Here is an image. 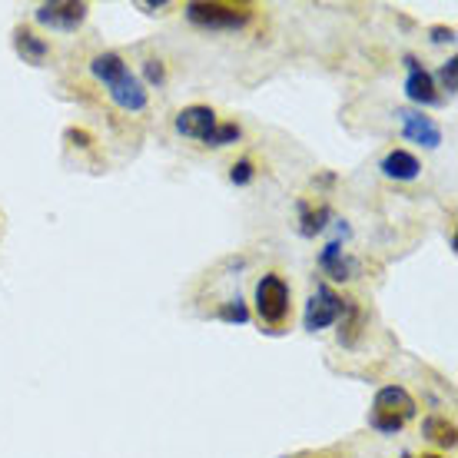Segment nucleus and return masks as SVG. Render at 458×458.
<instances>
[{"label":"nucleus","mask_w":458,"mask_h":458,"mask_svg":"<svg viewBox=\"0 0 458 458\" xmlns=\"http://www.w3.org/2000/svg\"><path fill=\"white\" fill-rule=\"evenodd\" d=\"M67 140L73 143V147H90V133L87 130H67Z\"/></svg>","instance_id":"obj_22"},{"label":"nucleus","mask_w":458,"mask_h":458,"mask_svg":"<svg viewBox=\"0 0 458 458\" xmlns=\"http://www.w3.org/2000/svg\"><path fill=\"white\" fill-rule=\"evenodd\" d=\"M90 73L104 83L110 100L120 110H126V114H143L147 110L149 104L147 87H143V81H140L137 73H130V67L123 64L120 54H97L90 60Z\"/></svg>","instance_id":"obj_1"},{"label":"nucleus","mask_w":458,"mask_h":458,"mask_svg":"<svg viewBox=\"0 0 458 458\" xmlns=\"http://www.w3.org/2000/svg\"><path fill=\"white\" fill-rule=\"evenodd\" d=\"M256 316L273 329L289 319V286L279 273H266L256 283Z\"/></svg>","instance_id":"obj_4"},{"label":"nucleus","mask_w":458,"mask_h":458,"mask_svg":"<svg viewBox=\"0 0 458 458\" xmlns=\"http://www.w3.org/2000/svg\"><path fill=\"white\" fill-rule=\"evenodd\" d=\"M90 7L87 4H77V0H50V4H40L34 11L37 23H44L50 30H60V34H73L83 21H87Z\"/></svg>","instance_id":"obj_5"},{"label":"nucleus","mask_w":458,"mask_h":458,"mask_svg":"<svg viewBox=\"0 0 458 458\" xmlns=\"http://www.w3.org/2000/svg\"><path fill=\"white\" fill-rule=\"evenodd\" d=\"M173 123H176V133H180V137H190V140H199V143H203V140L209 137V130H213L219 120H216V110H213V106L193 104V106H183Z\"/></svg>","instance_id":"obj_9"},{"label":"nucleus","mask_w":458,"mask_h":458,"mask_svg":"<svg viewBox=\"0 0 458 458\" xmlns=\"http://www.w3.org/2000/svg\"><path fill=\"white\" fill-rule=\"evenodd\" d=\"M339 316H343V296H339L333 286L319 283L316 293L310 296V306H306V329H310V333H319L326 326L339 322Z\"/></svg>","instance_id":"obj_6"},{"label":"nucleus","mask_w":458,"mask_h":458,"mask_svg":"<svg viewBox=\"0 0 458 458\" xmlns=\"http://www.w3.org/2000/svg\"><path fill=\"white\" fill-rule=\"evenodd\" d=\"M252 176H256V166H252V160H236L233 166H229V183H233V186L252 183Z\"/></svg>","instance_id":"obj_19"},{"label":"nucleus","mask_w":458,"mask_h":458,"mask_svg":"<svg viewBox=\"0 0 458 458\" xmlns=\"http://www.w3.org/2000/svg\"><path fill=\"white\" fill-rule=\"evenodd\" d=\"M422 436H425V438H432V442H438L442 448H455V425L445 422V419H438V415H432V419H425Z\"/></svg>","instance_id":"obj_15"},{"label":"nucleus","mask_w":458,"mask_h":458,"mask_svg":"<svg viewBox=\"0 0 458 458\" xmlns=\"http://www.w3.org/2000/svg\"><path fill=\"white\" fill-rule=\"evenodd\" d=\"M319 269L322 273H329L333 279H339V283H345V279H355L359 263H355L352 256H345L343 240H333L326 250L319 252Z\"/></svg>","instance_id":"obj_10"},{"label":"nucleus","mask_w":458,"mask_h":458,"mask_svg":"<svg viewBox=\"0 0 458 458\" xmlns=\"http://www.w3.org/2000/svg\"><path fill=\"white\" fill-rule=\"evenodd\" d=\"M405 70H409V77H405V93H409L412 104H419V106L442 104V93H438V87H436V77H432L419 60L405 57Z\"/></svg>","instance_id":"obj_8"},{"label":"nucleus","mask_w":458,"mask_h":458,"mask_svg":"<svg viewBox=\"0 0 458 458\" xmlns=\"http://www.w3.org/2000/svg\"><path fill=\"white\" fill-rule=\"evenodd\" d=\"M240 137H242L240 123H216L203 143H207V147H229V143H240Z\"/></svg>","instance_id":"obj_16"},{"label":"nucleus","mask_w":458,"mask_h":458,"mask_svg":"<svg viewBox=\"0 0 458 458\" xmlns=\"http://www.w3.org/2000/svg\"><path fill=\"white\" fill-rule=\"evenodd\" d=\"M402 123V137L409 143H419L425 149H436L442 147V126L432 120V116L419 114V110H395Z\"/></svg>","instance_id":"obj_7"},{"label":"nucleus","mask_w":458,"mask_h":458,"mask_svg":"<svg viewBox=\"0 0 458 458\" xmlns=\"http://www.w3.org/2000/svg\"><path fill=\"white\" fill-rule=\"evenodd\" d=\"M432 44H455V30L452 27H432Z\"/></svg>","instance_id":"obj_21"},{"label":"nucleus","mask_w":458,"mask_h":458,"mask_svg":"<svg viewBox=\"0 0 458 458\" xmlns=\"http://www.w3.org/2000/svg\"><path fill=\"white\" fill-rule=\"evenodd\" d=\"M143 73H147L149 83H163V81H166V70H163V64H160V60H153V57L143 64Z\"/></svg>","instance_id":"obj_20"},{"label":"nucleus","mask_w":458,"mask_h":458,"mask_svg":"<svg viewBox=\"0 0 458 458\" xmlns=\"http://www.w3.org/2000/svg\"><path fill=\"white\" fill-rule=\"evenodd\" d=\"M419 458H442V455H419Z\"/></svg>","instance_id":"obj_23"},{"label":"nucleus","mask_w":458,"mask_h":458,"mask_svg":"<svg viewBox=\"0 0 458 458\" xmlns=\"http://www.w3.org/2000/svg\"><path fill=\"white\" fill-rule=\"evenodd\" d=\"M329 219H333V209H329V207L312 209L310 203H299V233H302L306 240L319 236L322 229L329 226Z\"/></svg>","instance_id":"obj_13"},{"label":"nucleus","mask_w":458,"mask_h":458,"mask_svg":"<svg viewBox=\"0 0 458 458\" xmlns=\"http://www.w3.org/2000/svg\"><path fill=\"white\" fill-rule=\"evenodd\" d=\"M359 333H362V312L355 306V299H343V329H339V343L355 345Z\"/></svg>","instance_id":"obj_14"},{"label":"nucleus","mask_w":458,"mask_h":458,"mask_svg":"<svg viewBox=\"0 0 458 458\" xmlns=\"http://www.w3.org/2000/svg\"><path fill=\"white\" fill-rule=\"evenodd\" d=\"M13 50L23 57V64L40 67L47 60V54H50V44H47L44 37H37L30 27H17V30H13Z\"/></svg>","instance_id":"obj_12"},{"label":"nucleus","mask_w":458,"mask_h":458,"mask_svg":"<svg viewBox=\"0 0 458 458\" xmlns=\"http://www.w3.org/2000/svg\"><path fill=\"white\" fill-rule=\"evenodd\" d=\"M186 21L199 30H240L252 17V7L246 4H186Z\"/></svg>","instance_id":"obj_3"},{"label":"nucleus","mask_w":458,"mask_h":458,"mask_svg":"<svg viewBox=\"0 0 458 458\" xmlns=\"http://www.w3.org/2000/svg\"><path fill=\"white\" fill-rule=\"evenodd\" d=\"M378 170L386 173L389 180L412 183V180H419V173H422V163L415 160L409 149H389V153L382 157V166H378Z\"/></svg>","instance_id":"obj_11"},{"label":"nucleus","mask_w":458,"mask_h":458,"mask_svg":"<svg viewBox=\"0 0 458 458\" xmlns=\"http://www.w3.org/2000/svg\"><path fill=\"white\" fill-rule=\"evenodd\" d=\"M438 90H448V97H455L458 90V57H448L442 67H438Z\"/></svg>","instance_id":"obj_18"},{"label":"nucleus","mask_w":458,"mask_h":458,"mask_svg":"<svg viewBox=\"0 0 458 458\" xmlns=\"http://www.w3.org/2000/svg\"><path fill=\"white\" fill-rule=\"evenodd\" d=\"M415 412H419V405H415V399L409 395V389L386 386V389H378L376 399H372L369 425H372L376 432H382V436H395L409 419H415Z\"/></svg>","instance_id":"obj_2"},{"label":"nucleus","mask_w":458,"mask_h":458,"mask_svg":"<svg viewBox=\"0 0 458 458\" xmlns=\"http://www.w3.org/2000/svg\"><path fill=\"white\" fill-rule=\"evenodd\" d=\"M219 319L223 322H236V326H246L250 322V306L242 299H229L219 306Z\"/></svg>","instance_id":"obj_17"}]
</instances>
